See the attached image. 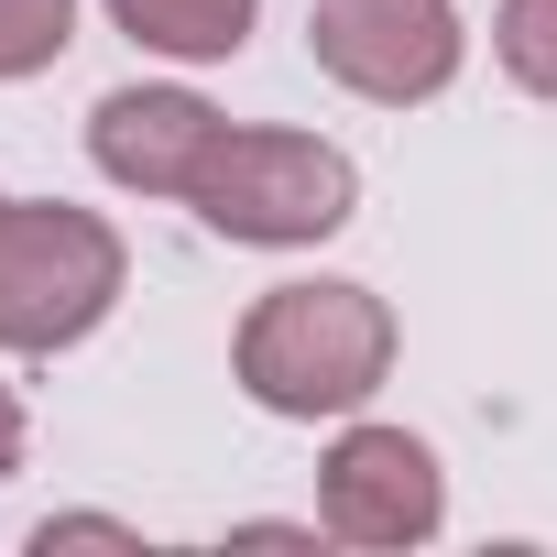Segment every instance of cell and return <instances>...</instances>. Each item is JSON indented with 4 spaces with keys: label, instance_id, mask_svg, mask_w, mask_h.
<instances>
[{
    "label": "cell",
    "instance_id": "cell-1",
    "mask_svg": "<svg viewBox=\"0 0 557 557\" xmlns=\"http://www.w3.org/2000/svg\"><path fill=\"white\" fill-rule=\"evenodd\" d=\"M230 372L262 416H361L394 372V307L372 285H339V273H318V285H273L251 296L240 339H230Z\"/></svg>",
    "mask_w": 557,
    "mask_h": 557
},
{
    "label": "cell",
    "instance_id": "cell-2",
    "mask_svg": "<svg viewBox=\"0 0 557 557\" xmlns=\"http://www.w3.org/2000/svg\"><path fill=\"white\" fill-rule=\"evenodd\" d=\"M132 285V251L99 208L66 197H0V350L55 361L77 350Z\"/></svg>",
    "mask_w": 557,
    "mask_h": 557
},
{
    "label": "cell",
    "instance_id": "cell-3",
    "mask_svg": "<svg viewBox=\"0 0 557 557\" xmlns=\"http://www.w3.org/2000/svg\"><path fill=\"white\" fill-rule=\"evenodd\" d=\"M186 208L219 230V240H251V251H307L329 230H350L361 208V164L318 132H219V153L197 164Z\"/></svg>",
    "mask_w": 557,
    "mask_h": 557
},
{
    "label": "cell",
    "instance_id": "cell-4",
    "mask_svg": "<svg viewBox=\"0 0 557 557\" xmlns=\"http://www.w3.org/2000/svg\"><path fill=\"white\" fill-rule=\"evenodd\" d=\"M307 55L372 99V110H416L459 77L470 34H459V0H318L307 12Z\"/></svg>",
    "mask_w": 557,
    "mask_h": 557
},
{
    "label": "cell",
    "instance_id": "cell-5",
    "mask_svg": "<svg viewBox=\"0 0 557 557\" xmlns=\"http://www.w3.org/2000/svg\"><path fill=\"white\" fill-rule=\"evenodd\" d=\"M318 524L339 546H426L448 524L437 448L405 426H339V448L318 459Z\"/></svg>",
    "mask_w": 557,
    "mask_h": 557
},
{
    "label": "cell",
    "instance_id": "cell-6",
    "mask_svg": "<svg viewBox=\"0 0 557 557\" xmlns=\"http://www.w3.org/2000/svg\"><path fill=\"white\" fill-rule=\"evenodd\" d=\"M219 110L197 99V88H110L99 110H88V164L110 175V186H132V197H186L197 186V164L219 153Z\"/></svg>",
    "mask_w": 557,
    "mask_h": 557
},
{
    "label": "cell",
    "instance_id": "cell-7",
    "mask_svg": "<svg viewBox=\"0 0 557 557\" xmlns=\"http://www.w3.org/2000/svg\"><path fill=\"white\" fill-rule=\"evenodd\" d=\"M251 12L262 0H110V23L143 45V55H175V66H219L251 45Z\"/></svg>",
    "mask_w": 557,
    "mask_h": 557
},
{
    "label": "cell",
    "instance_id": "cell-8",
    "mask_svg": "<svg viewBox=\"0 0 557 557\" xmlns=\"http://www.w3.org/2000/svg\"><path fill=\"white\" fill-rule=\"evenodd\" d=\"M492 55L524 99H557V0H503L492 12Z\"/></svg>",
    "mask_w": 557,
    "mask_h": 557
},
{
    "label": "cell",
    "instance_id": "cell-9",
    "mask_svg": "<svg viewBox=\"0 0 557 557\" xmlns=\"http://www.w3.org/2000/svg\"><path fill=\"white\" fill-rule=\"evenodd\" d=\"M77 45V0H0V77H45Z\"/></svg>",
    "mask_w": 557,
    "mask_h": 557
},
{
    "label": "cell",
    "instance_id": "cell-10",
    "mask_svg": "<svg viewBox=\"0 0 557 557\" xmlns=\"http://www.w3.org/2000/svg\"><path fill=\"white\" fill-rule=\"evenodd\" d=\"M12 470H23V394L0 383V481H12Z\"/></svg>",
    "mask_w": 557,
    "mask_h": 557
}]
</instances>
